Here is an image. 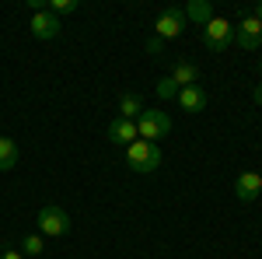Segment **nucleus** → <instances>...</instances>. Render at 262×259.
<instances>
[{
	"label": "nucleus",
	"instance_id": "f257e3e1",
	"mask_svg": "<svg viewBox=\"0 0 262 259\" xmlns=\"http://www.w3.org/2000/svg\"><path fill=\"white\" fill-rule=\"evenodd\" d=\"M35 224H39V235L42 238H63V235H70V217H67V210L63 207H56V203H46L39 210V217H35Z\"/></svg>",
	"mask_w": 262,
	"mask_h": 259
},
{
	"label": "nucleus",
	"instance_id": "f03ea898",
	"mask_svg": "<svg viewBox=\"0 0 262 259\" xmlns=\"http://www.w3.org/2000/svg\"><path fill=\"white\" fill-rule=\"evenodd\" d=\"M137 133L140 140H150V144H158L171 133V116L161 112V109H143L140 119H137Z\"/></svg>",
	"mask_w": 262,
	"mask_h": 259
},
{
	"label": "nucleus",
	"instance_id": "7ed1b4c3",
	"mask_svg": "<svg viewBox=\"0 0 262 259\" xmlns=\"http://www.w3.org/2000/svg\"><path fill=\"white\" fill-rule=\"evenodd\" d=\"M126 161H129V168L133 172H154L158 165H161V147L158 144H150V140H133L129 147H126Z\"/></svg>",
	"mask_w": 262,
	"mask_h": 259
},
{
	"label": "nucleus",
	"instance_id": "20e7f679",
	"mask_svg": "<svg viewBox=\"0 0 262 259\" xmlns=\"http://www.w3.org/2000/svg\"><path fill=\"white\" fill-rule=\"evenodd\" d=\"M203 46L210 53H224L227 46H234V25L227 18H213L203 25Z\"/></svg>",
	"mask_w": 262,
	"mask_h": 259
},
{
	"label": "nucleus",
	"instance_id": "39448f33",
	"mask_svg": "<svg viewBox=\"0 0 262 259\" xmlns=\"http://www.w3.org/2000/svg\"><path fill=\"white\" fill-rule=\"evenodd\" d=\"M182 28H185V11H182V7H168V11H161L158 21H154V35H158L161 42L179 39Z\"/></svg>",
	"mask_w": 262,
	"mask_h": 259
},
{
	"label": "nucleus",
	"instance_id": "423d86ee",
	"mask_svg": "<svg viewBox=\"0 0 262 259\" xmlns=\"http://www.w3.org/2000/svg\"><path fill=\"white\" fill-rule=\"evenodd\" d=\"M234 42H238L242 49H248V53L259 49V46H262V25L252 18V14H245V18L234 25Z\"/></svg>",
	"mask_w": 262,
	"mask_h": 259
},
{
	"label": "nucleus",
	"instance_id": "0eeeda50",
	"mask_svg": "<svg viewBox=\"0 0 262 259\" xmlns=\"http://www.w3.org/2000/svg\"><path fill=\"white\" fill-rule=\"evenodd\" d=\"M262 193V172H242L238 179H234V196L242 200V203H252V200H259Z\"/></svg>",
	"mask_w": 262,
	"mask_h": 259
},
{
	"label": "nucleus",
	"instance_id": "6e6552de",
	"mask_svg": "<svg viewBox=\"0 0 262 259\" xmlns=\"http://www.w3.org/2000/svg\"><path fill=\"white\" fill-rule=\"evenodd\" d=\"M28 28H32V35H35V39H56L63 25H60V18H53L49 11H39V14H32Z\"/></svg>",
	"mask_w": 262,
	"mask_h": 259
},
{
	"label": "nucleus",
	"instance_id": "1a4fd4ad",
	"mask_svg": "<svg viewBox=\"0 0 262 259\" xmlns=\"http://www.w3.org/2000/svg\"><path fill=\"white\" fill-rule=\"evenodd\" d=\"M108 140L112 144H122V147H129L133 140H140V133H137V123H129V119H116L108 123Z\"/></svg>",
	"mask_w": 262,
	"mask_h": 259
},
{
	"label": "nucleus",
	"instance_id": "9d476101",
	"mask_svg": "<svg viewBox=\"0 0 262 259\" xmlns=\"http://www.w3.org/2000/svg\"><path fill=\"white\" fill-rule=\"evenodd\" d=\"M168 77L175 81L179 88H192V84L200 81V67H196L192 60H175V63H171V74H168Z\"/></svg>",
	"mask_w": 262,
	"mask_h": 259
},
{
	"label": "nucleus",
	"instance_id": "9b49d317",
	"mask_svg": "<svg viewBox=\"0 0 262 259\" xmlns=\"http://www.w3.org/2000/svg\"><path fill=\"white\" fill-rule=\"evenodd\" d=\"M179 105L185 109V112H192V116H196V112H203V109H206V91H203L200 84L182 88V91H179Z\"/></svg>",
	"mask_w": 262,
	"mask_h": 259
},
{
	"label": "nucleus",
	"instance_id": "f8f14e48",
	"mask_svg": "<svg viewBox=\"0 0 262 259\" xmlns=\"http://www.w3.org/2000/svg\"><path fill=\"white\" fill-rule=\"evenodd\" d=\"M185 11V21H196V25H206V21H213V7H210V0H189V7H182Z\"/></svg>",
	"mask_w": 262,
	"mask_h": 259
},
{
	"label": "nucleus",
	"instance_id": "ddd939ff",
	"mask_svg": "<svg viewBox=\"0 0 262 259\" xmlns=\"http://www.w3.org/2000/svg\"><path fill=\"white\" fill-rule=\"evenodd\" d=\"M140 112H143V98L137 95V91H126V95L119 98V119L137 123V119H140Z\"/></svg>",
	"mask_w": 262,
	"mask_h": 259
},
{
	"label": "nucleus",
	"instance_id": "4468645a",
	"mask_svg": "<svg viewBox=\"0 0 262 259\" xmlns=\"http://www.w3.org/2000/svg\"><path fill=\"white\" fill-rule=\"evenodd\" d=\"M18 165V144L11 137H0V172H11Z\"/></svg>",
	"mask_w": 262,
	"mask_h": 259
},
{
	"label": "nucleus",
	"instance_id": "2eb2a0df",
	"mask_svg": "<svg viewBox=\"0 0 262 259\" xmlns=\"http://www.w3.org/2000/svg\"><path fill=\"white\" fill-rule=\"evenodd\" d=\"M81 4L77 0H46V11L53 14V18H67V14H74Z\"/></svg>",
	"mask_w": 262,
	"mask_h": 259
},
{
	"label": "nucleus",
	"instance_id": "dca6fc26",
	"mask_svg": "<svg viewBox=\"0 0 262 259\" xmlns=\"http://www.w3.org/2000/svg\"><path fill=\"white\" fill-rule=\"evenodd\" d=\"M21 252H28V256H42V252H46V238H42L39 231H28V235L21 238Z\"/></svg>",
	"mask_w": 262,
	"mask_h": 259
},
{
	"label": "nucleus",
	"instance_id": "f3484780",
	"mask_svg": "<svg viewBox=\"0 0 262 259\" xmlns=\"http://www.w3.org/2000/svg\"><path fill=\"white\" fill-rule=\"evenodd\" d=\"M179 91H182V88L171 77H161V81H158V98H164V102H168V98H179Z\"/></svg>",
	"mask_w": 262,
	"mask_h": 259
},
{
	"label": "nucleus",
	"instance_id": "a211bd4d",
	"mask_svg": "<svg viewBox=\"0 0 262 259\" xmlns=\"http://www.w3.org/2000/svg\"><path fill=\"white\" fill-rule=\"evenodd\" d=\"M161 49H164V42L158 39V35H154V39H147V53H150V56H158Z\"/></svg>",
	"mask_w": 262,
	"mask_h": 259
},
{
	"label": "nucleus",
	"instance_id": "6ab92c4d",
	"mask_svg": "<svg viewBox=\"0 0 262 259\" xmlns=\"http://www.w3.org/2000/svg\"><path fill=\"white\" fill-rule=\"evenodd\" d=\"M0 259H25V252H18V249H4Z\"/></svg>",
	"mask_w": 262,
	"mask_h": 259
},
{
	"label": "nucleus",
	"instance_id": "aec40b11",
	"mask_svg": "<svg viewBox=\"0 0 262 259\" xmlns=\"http://www.w3.org/2000/svg\"><path fill=\"white\" fill-rule=\"evenodd\" d=\"M252 18H255V21H259V25H262V0H259V4H255V11H252Z\"/></svg>",
	"mask_w": 262,
	"mask_h": 259
},
{
	"label": "nucleus",
	"instance_id": "412c9836",
	"mask_svg": "<svg viewBox=\"0 0 262 259\" xmlns=\"http://www.w3.org/2000/svg\"><path fill=\"white\" fill-rule=\"evenodd\" d=\"M252 98H255V105H262V84L255 88V91H252Z\"/></svg>",
	"mask_w": 262,
	"mask_h": 259
},
{
	"label": "nucleus",
	"instance_id": "4be33fe9",
	"mask_svg": "<svg viewBox=\"0 0 262 259\" xmlns=\"http://www.w3.org/2000/svg\"><path fill=\"white\" fill-rule=\"evenodd\" d=\"M259 74H262V60H259Z\"/></svg>",
	"mask_w": 262,
	"mask_h": 259
}]
</instances>
